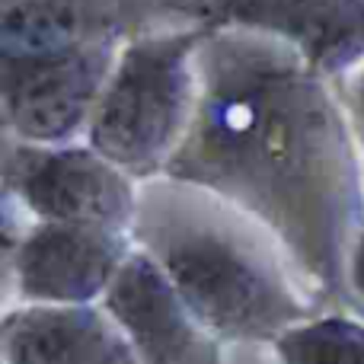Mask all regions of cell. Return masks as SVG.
I'll return each instance as SVG.
<instances>
[{
  "label": "cell",
  "mask_w": 364,
  "mask_h": 364,
  "mask_svg": "<svg viewBox=\"0 0 364 364\" xmlns=\"http://www.w3.org/2000/svg\"><path fill=\"white\" fill-rule=\"evenodd\" d=\"M134 252V237L109 227L36 224L6 233V275L19 304H102Z\"/></svg>",
  "instance_id": "obj_6"
},
{
  "label": "cell",
  "mask_w": 364,
  "mask_h": 364,
  "mask_svg": "<svg viewBox=\"0 0 364 364\" xmlns=\"http://www.w3.org/2000/svg\"><path fill=\"white\" fill-rule=\"evenodd\" d=\"M6 201L36 224H80L134 230L141 182L96 154L87 141L58 147L10 144Z\"/></svg>",
  "instance_id": "obj_4"
},
{
  "label": "cell",
  "mask_w": 364,
  "mask_h": 364,
  "mask_svg": "<svg viewBox=\"0 0 364 364\" xmlns=\"http://www.w3.org/2000/svg\"><path fill=\"white\" fill-rule=\"evenodd\" d=\"M250 227L256 224L214 195L154 179L141 186L132 237L214 339L275 346L316 316V304L284 275L278 246H265Z\"/></svg>",
  "instance_id": "obj_2"
},
{
  "label": "cell",
  "mask_w": 364,
  "mask_h": 364,
  "mask_svg": "<svg viewBox=\"0 0 364 364\" xmlns=\"http://www.w3.org/2000/svg\"><path fill=\"white\" fill-rule=\"evenodd\" d=\"M170 10L205 29L275 38L329 80L364 61V0H170Z\"/></svg>",
  "instance_id": "obj_7"
},
{
  "label": "cell",
  "mask_w": 364,
  "mask_h": 364,
  "mask_svg": "<svg viewBox=\"0 0 364 364\" xmlns=\"http://www.w3.org/2000/svg\"><path fill=\"white\" fill-rule=\"evenodd\" d=\"M346 282H348V294H352V304L364 314V224L352 243V252H348V265H346Z\"/></svg>",
  "instance_id": "obj_13"
},
{
  "label": "cell",
  "mask_w": 364,
  "mask_h": 364,
  "mask_svg": "<svg viewBox=\"0 0 364 364\" xmlns=\"http://www.w3.org/2000/svg\"><path fill=\"white\" fill-rule=\"evenodd\" d=\"M195 70L192 125L164 179L237 208L323 294L355 307L346 265L364 224V151L336 80L243 29H205Z\"/></svg>",
  "instance_id": "obj_1"
},
{
  "label": "cell",
  "mask_w": 364,
  "mask_h": 364,
  "mask_svg": "<svg viewBox=\"0 0 364 364\" xmlns=\"http://www.w3.org/2000/svg\"><path fill=\"white\" fill-rule=\"evenodd\" d=\"M278 364H364V320L316 314L272 346Z\"/></svg>",
  "instance_id": "obj_11"
},
{
  "label": "cell",
  "mask_w": 364,
  "mask_h": 364,
  "mask_svg": "<svg viewBox=\"0 0 364 364\" xmlns=\"http://www.w3.org/2000/svg\"><path fill=\"white\" fill-rule=\"evenodd\" d=\"M339 87V96H342V106H346V115L352 122V132L358 138L361 151H364V61L352 74H346L342 80H336Z\"/></svg>",
  "instance_id": "obj_12"
},
{
  "label": "cell",
  "mask_w": 364,
  "mask_h": 364,
  "mask_svg": "<svg viewBox=\"0 0 364 364\" xmlns=\"http://www.w3.org/2000/svg\"><path fill=\"white\" fill-rule=\"evenodd\" d=\"M119 0H4L0 55L125 42Z\"/></svg>",
  "instance_id": "obj_10"
},
{
  "label": "cell",
  "mask_w": 364,
  "mask_h": 364,
  "mask_svg": "<svg viewBox=\"0 0 364 364\" xmlns=\"http://www.w3.org/2000/svg\"><path fill=\"white\" fill-rule=\"evenodd\" d=\"M0 346L4 364H141L102 304H16L4 316Z\"/></svg>",
  "instance_id": "obj_9"
},
{
  "label": "cell",
  "mask_w": 364,
  "mask_h": 364,
  "mask_svg": "<svg viewBox=\"0 0 364 364\" xmlns=\"http://www.w3.org/2000/svg\"><path fill=\"white\" fill-rule=\"evenodd\" d=\"M122 42L0 55L6 138L32 147L83 141Z\"/></svg>",
  "instance_id": "obj_5"
},
{
  "label": "cell",
  "mask_w": 364,
  "mask_h": 364,
  "mask_svg": "<svg viewBox=\"0 0 364 364\" xmlns=\"http://www.w3.org/2000/svg\"><path fill=\"white\" fill-rule=\"evenodd\" d=\"M102 310L128 336L141 364H224V342L195 320L138 243L102 297Z\"/></svg>",
  "instance_id": "obj_8"
},
{
  "label": "cell",
  "mask_w": 364,
  "mask_h": 364,
  "mask_svg": "<svg viewBox=\"0 0 364 364\" xmlns=\"http://www.w3.org/2000/svg\"><path fill=\"white\" fill-rule=\"evenodd\" d=\"M201 38L205 26L198 23L134 32L122 42L93 109L83 141L141 186L164 179L192 125L198 100L195 55Z\"/></svg>",
  "instance_id": "obj_3"
}]
</instances>
